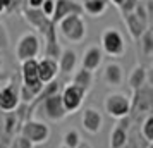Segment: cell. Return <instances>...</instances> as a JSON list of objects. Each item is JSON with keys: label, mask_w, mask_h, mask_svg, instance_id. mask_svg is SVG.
Here are the masks:
<instances>
[{"label": "cell", "mask_w": 153, "mask_h": 148, "mask_svg": "<svg viewBox=\"0 0 153 148\" xmlns=\"http://www.w3.org/2000/svg\"><path fill=\"white\" fill-rule=\"evenodd\" d=\"M16 147H17V148H33L35 145H33L29 140H26L24 136H21V134H19V136L16 138Z\"/></svg>", "instance_id": "obj_31"}, {"label": "cell", "mask_w": 153, "mask_h": 148, "mask_svg": "<svg viewBox=\"0 0 153 148\" xmlns=\"http://www.w3.org/2000/svg\"><path fill=\"white\" fill-rule=\"evenodd\" d=\"M148 148H152V147H150V145H148Z\"/></svg>", "instance_id": "obj_39"}, {"label": "cell", "mask_w": 153, "mask_h": 148, "mask_svg": "<svg viewBox=\"0 0 153 148\" xmlns=\"http://www.w3.org/2000/svg\"><path fill=\"white\" fill-rule=\"evenodd\" d=\"M57 31L69 43L77 45V43L84 42V38L88 35V24L84 21L83 14H72L64 17L62 21L57 24Z\"/></svg>", "instance_id": "obj_1"}, {"label": "cell", "mask_w": 153, "mask_h": 148, "mask_svg": "<svg viewBox=\"0 0 153 148\" xmlns=\"http://www.w3.org/2000/svg\"><path fill=\"white\" fill-rule=\"evenodd\" d=\"M16 124H19V120H17V117H16V114L14 112H9L5 114V120H4V131L10 136V134H14L16 131Z\"/></svg>", "instance_id": "obj_26"}, {"label": "cell", "mask_w": 153, "mask_h": 148, "mask_svg": "<svg viewBox=\"0 0 153 148\" xmlns=\"http://www.w3.org/2000/svg\"><path fill=\"white\" fill-rule=\"evenodd\" d=\"M83 14H88L90 17H102L108 9V0H81Z\"/></svg>", "instance_id": "obj_20"}, {"label": "cell", "mask_w": 153, "mask_h": 148, "mask_svg": "<svg viewBox=\"0 0 153 148\" xmlns=\"http://www.w3.org/2000/svg\"><path fill=\"white\" fill-rule=\"evenodd\" d=\"M21 79L24 86L38 88V90L43 88V85L38 79V59H31V60L21 62Z\"/></svg>", "instance_id": "obj_15"}, {"label": "cell", "mask_w": 153, "mask_h": 148, "mask_svg": "<svg viewBox=\"0 0 153 148\" xmlns=\"http://www.w3.org/2000/svg\"><path fill=\"white\" fill-rule=\"evenodd\" d=\"M21 100H19V88L10 83V85H5L2 90H0V112L9 114L14 112L16 109L19 107Z\"/></svg>", "instance_id": "obj_12"}, {"label": "cell", "mask_w": 153, "mask_h": 148, "mask_svg": "<svg viewBox=\"0 0 153 148\" xmlns=\"http://www.w3.org/2000/svg\"><path fill=\"white\" fill-rule=\"evenodd\" d=\"M76 148H93V147H91L88 141H81V143H79V145H77Z\"/></svg>", "instance_id": "obj_34"}, {"label": "cell", "mask_w": 153, "mask_h": 148, "mask_svg": "<svg viewBox=\"0 0 153 148\" xmlns=\"http://www.w3.org/2000/svg\"><path fill=\"white\" fill-rule=\"evenodd\" d=\"M59 148H67V147H64V145H60V147H59Z\"/></svg>", "instance_id": "obj_37"}, {"label": "cell", "mask_w": 153, "mask_h": 148, "mask_svg": "<svg viewBox=\"0 0 153 148\" xmlns=\"http://www.w3.org/2000/svg\"><path fill=\"white\" fill-rule=\"evenodd\" d=\"M124 0H108V4H112V5H115V7H120V4H122Z\"/></svg>", "instance_id": "obj_35"}, {"label": "cell", "mask_w": 153, "mask_h": 148, "mask_svg": "<svg viewBox=\"0 0 153 148\" xmlns=\"http://www.w3.org/2000/svg\"><path fill=\"white\" fill-rule=\"evenodd\" d=\"M7 7H9V0H0V16L7 14Z\"/></svg>", "instance_id": "obj_33"}, {"label": "cell", "mask_w": 153, "mask_h": 148, "mask_svg": "<svg viewBox=\"0 0 153 148\" xmlns=\"http://www.w3.org/2000/svg\"><path fill=\"white\" fill-rule=\"evenodd\" d=\"M43 0H26V7L28 9H40Z\"/></svg>", "instance_id": "obj_32"}, {"label": "cell", "mask_w": 153, "mask_h": 148, "mask_svg": "<svg viewBox=\"0 0 153 148\" xmlns=\"http://www.w3.org/2000/svg\"><path fill=\"white\" fill-rule=\"evenodd\" d=\"M139 43V50H141V55L145 57V59H152L153 55V33H152V29L148 28L141 35V38L138 40Z\"/></svg>", "instance_id": "obj_23"}, {"label": "cell", "mask_w": 153, "mask_h": 148, "mask_svg": "<svg viewBox=\"0 0 153 148\" xmlns=\"http://www.w3.org/2000/svg\"><path fill=\"white\" fill-rule=\"evenodd\" d=\"M103 55H108L112 59H120L127 50L124 35L117 28H105L100 35V45H98Z\"/></svg>", "instance_id": "obj_2"}, {"label": "cell", "mask_w": 153, "mask_h": 148, "mask_svg": "<svg viewBox=\"0 0 153 148\" xmlns=\"http://www.w3.org/2000/svg\"><path fill=\"white\" fill-rule=\"evenodd\" d=\"M9 43H10V40H9V31L5 28V24L0 22V50H7Z\"/></svg>", "instance_id": "obj_30"}, {"label": "cell", "mask_w": 153, "mask_h": 148, "mask_svg": "<svg viewBox=\"0 0 153 148\" xmlns=\"http://www.w3.org/2000/svg\"><path fill=\"white\" fill-rule=\"evenodd\" d=\"M139 2H141V0H124V2L120 4V7H119V10H120V16L132 14V12H134V9L138 7Z\"/></svg>", "instance_id": "obj_27"}, {"label": "cell", "mask_w": 153, "mask_h": 148, "mask_svg": "<svg viewBox=\"0 0 153 148\" xmlns=\"http://www.w3.org/2000/svg\"><path fill=\"white\" fill-rule=\"evenodd\" d=\"M21 136H24L26 140H29L33 145H43L50 140V126L45 122V120H40V119H26L24 122L21 124V131H19Z\"/></svg>", "instance_id": "obj_4"}, {"label": "cell", "mask_w": 153, "mask_h": 148, "mask_svg": "<svg viewBox=\"0 0 153 148\" xmlns=\"http://www.w3.org/2000/svg\"><path fill=\"white\" fill-rule=\"evenodd\" d=\"M153 105V90L152 86L146 83L145 86H141L139 90L132 91L131 98V112H139V114H150Z\"/></svg>", "instance_id": "obj_8"}, {"label": "cell", "mask_w": 153, "mask_h": 148, "mask_svg": "<svg viewBox=\"0 0 153 148\" xmlns=\"http://www.w3.org/2000/svg\"><path fill=\"white\" fill-rule=\"evenodd\" d=\"M127 141H129L127 131L122 129L120 126H114V129L110 131V138H108V147L110 148H122V147H126Z\"/></svg>", "instance_id": "obj_22"}, {"label": "cell", "mask_w": 153, "mask_h": 148, "mask_svg": "<svg viewBox=\"0 0 153 148\" xmlns=\"http://www.w3.org/2000/svg\"><path fill=\"white\" fill-rule=\"evenodd\" d=\"M79 64V57L77 52L72 48H62L57 59V65H59V74L62 76H72V72L77 69Z\"/></svg>", "instance_id": "obj_14"}, {"label": "cell", "mask_w": 153, "mask_h": 148, "mask_svg": "<svg viewBox=\"0 0 153 148\" xmlns=\"http://www.w3.org/2000/svg\"><path fill=\"white\" fill-rule=\"evenodd\" d=\"M93 81H95V74L93 72H90L86 69H76L72 72V81L71 83L83 88L84 91L88 93L91 90V86H93Z\"/></svg>", "instance_id": "obj_21"}, {"label": "cell", "mask_w": 153, "mask_h": 148, "mask_svg": "<svg viewBox=\"0 0 153 148\" xmlns=\"http://www.w3.org/2000/svg\"><path fill=\"white\" fill-rule=\"evenodd\" d=\"M81 141H83V138H81V133L77 129H67L62 136V145L67 148H76Z\"/></svg>", "instance_id": "obj_25"}, {"label": "cell", "mask_w": 153, "mask_h": 148, "mask_svg": "<svg viewBox=\"0 0 153 148\" xmlns=\"http://www.w3.org/2000/svg\"><path fill=\"white\" fill-rule=\"evenodd\" d=\"M139 133H141V136L145 138V141L148 145H152V141H153V115H152V112L145 115V119L141 122V127H139Z\"/></svg>", "instance_id": "obj_24"}, {"label": "cell", "mask_w": 153, "mask_h": 148, "mask_svg": "<svg viewBox=\"0 0 153 148\" xmlns=\"http://www.w3.org/2000/svg\"><path fill=\"white\" fill-rule=\"evenodd\" d=\"M81 126L88 134H98L103 127V114L97 107H84L81 114Z\"/></svg>", "instance_id": "obj_10"}, {"label": "cell", "mask_w": 153, "mask_h": 148, "mask_svg": "<svg viewBox=\"0 0 153 148\" xmlns=\"http://www.w3.org/2000/svg\"><path fill=\"white\" fill-rule=\"evenodd\" d=\"M72 14H83V7L79 2H76V0H55V10L52 16V22L57 26L64 17Z\"/></svg>", "instance_id": "obj_13"}, {"label": "cell", "mask_w": 153, "mask_h": 148, "mask_svg": "<svg viewBox=\"0 0 153 148\" xmlns=\"http://www.w3.org/2000/svg\"><path fill=\"white\" fill-rule=\"evenodd\" d=\"M24 7H26V0H9L7 14H12V12H19L21 14Z\"/></svg>", "instance_id": "obj_29"}, {"label": "cell", "mask_w": 153, "mask_h": 148, "mask_svg": "<svg viewBox=\"0 0 153 148\" xmlns=\"http://www.w3.org/2000/svg\"><path fill=\"white\" fill-rule=\"evenodd\" d=\"M122 21H124L126 28H127L129 36H131L134 42H138L139 38H141V35L150 28V24L143 22L134 12H132V14H127V16H122Z\"/></svg>", "instance_id": "obj_18"}, {"label": "cell", "mask_w": 153, "mask_h": 148, "mask_svg": "<svg viewBox=\"0 0 153 148\" xmlns=\"http://www.w3.org/2000/svg\"><path fill=\"white\" fill-rule=\"evenodd\" d=\"M21 14H22V17H24V21L28 22L33 29H36L35 33H38L40 38H42V36L45 35L52 26H55V24L50 21L47 16H43V12L40 10V9H28V7H24Z\"/></svg>", "instance_id": "obj_9"}, {"label": "cell", "mask_w": 153, "mask_h": 148, "mask_svg": "<svg viewBox=\"0 0 153 148\" xmlns=\"http://www.w3.org/2000/svg\"><path fill=\"white\" fill-rule=\"evenodd\" d=\"M122 148H136V147H134V145H132L131 141H127V143H126V147H122Z\"/></svg>", "instance_id": "obj_36"}, {"label": "cell", "mask_w": 153, "mask_h": 148, "mask_svg": "<svg viewBox=\"0 0 153 148\" xmlns=\"http://www.w3.org/2000/svg\"><path fill=\"white\" fill-rule=\"evenodd\" d=\"M148 83V69H146L143 64L134 65L132 71L129 72V78H127V86L131 88L132 91L139 90L141 86H145Z\"/></svg>", "instance_id": "obj_19"}, {"label": "cell", "mask_w": 153, "mask_h": 148, "mask_svg": "<svg viewBox=\"0 0 153 148\" xmlns=\"http://www.w3.org/2000/svg\"><path fill=\"white\" fill-rule=\"evenodd\" d=\"M36 107H38V109L43 112V115H45L48 120H52V122H60V120H64L67 115H69L67 110L64 109V103H62V100H60V93L45 98Z\"/></svg>", "instance_id": "obj_7"}, {"label": "cell", "mask_w": 153, "mask_h": 148, "mask_svg": "<svg viewBox=\"0 0 153 148\" xmlns=\"http://www.w3.org/2000/svg\"><path fill=\"white\" fill-rule=\"evenodd\" d=\"M102 81L108 88L122 86V83H124V67H122V64L115 62V60L105 64L103 71H102Z\"/></svg>", "instance_id": "obj_11"}, {"label": "cell", "mask_w": 153, "mask_h": 148, "mask_svg": "<svg viewBox=\"0 0 153 148\" xmlns=\"http://www.w3.org/2000/svg\"><path fill=\"white\" fill-rule=\"evenodd\" d=\"M42 54V38L35 31H26L19 36V40L16 42L14 55L17 62H24V60H31V59H38Z\"/></svg>", "instance_id": "obj_3"}, {"label": "cell", "mask_w": 153, "mask_h": 148, "mask_svg": "<svg viewBox=\"0 0 153 148\" xmlns=\"http://www.w3.org/2000/svg\"><path fill=\"white\" fill-rule=\"evenodd\" d=\"M40 10L43 12V16H47L52 21V16H53V10H55V0H43Z\"/></svg>", "instance_id": "obj_28"}, {"label": "cell", "mask_w": 153, "mask_h": 148, "mask_svg": "<svg viewBox=\"0 0 153 148\" xmlns=\"http://www.w3.org/2000/svg\"><path fill=\"white\" fill-rule=\"evenodd\" d=\"M57 76H59V65H57L55 59L43 57L38 60V79L42 85H47L50 81L57 79Z\"/></svg>", "instance_id": "obj_17"}, {"label": "cell", "mask_w": 153, "mask_h": 148, "mask_svg": "<svg viewBox=\"0 0 153 148\" xmlns=\"http://www.w3.org/2000/svg\"><path fill=\"white\" fill-rule=\"evenodd\" d=\"M102 62H103V52L98 45H90L81 55V69L90 71L93 74H95V71H98Z\"/></svg>", "instance_id": "obj_16"}, {"label": "cell", "mask_w": 153, "mask_h": 148, "mask_svg": "<svg viewBox=\"0 0 153 148\" xmlns=\"http://www.w3.org/2000/svg\"><path fill=\"white\" fill-rule=\"evenodd\" d=\"M0 67H2V60H0Z\"/></svg>", "instance_id": "obj_38"}, {"label": "cell", "mask_w": 153, "mask_h": 148, "mask_svg": "<svg viewBox=\"0 0 153 148\" xmlns=\"http://www.w3.org/2000/svg\"><path fill=\"white\" fill-rule=\"evenodd\" d=\"M103 109L112 119L131 115V98L122 91H112L103 98Z\"/></svg>", "instance_id": "obj_5"}, {"label": "cell", "mask_w": 153, "mask_h": 148, "mask_svg": "<svg viewBox=\"0 0 153 148\" xmlns=\"http://www.w3.org/2000/svg\"><path fill=\"white\" fill-rule=\"evenodd\" d=\"M84 98H86V91H84L83 88L72 85V83L64 85L62 90H60V100H62L64 109L67 110V114L77 112L83 107Z\"/></svg>", "instance_id": "obj_6"}]
</instances>
